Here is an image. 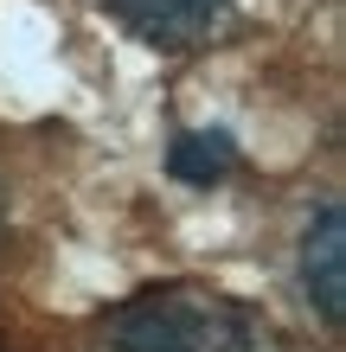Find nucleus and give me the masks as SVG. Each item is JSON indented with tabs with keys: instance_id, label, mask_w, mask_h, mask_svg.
Instances as JSON below:
<instances>
[{
	"instance_id": "f257e3e1",
	"label": "nucleus",
	"mask_w": 346,
	"mask_h": 352,
	"mask_svg": "<svg viewBox=\"0 0 346 352\" xmlns=\"http://www.w3.org/2000/svg\"><path fill=\"white\" fill-rule=\"evenodd\" d=\"M263 346H270V327L206 282L141 288L96 327V352H263Z\"/></svg>"
},
{
	"instance_id": "f03ea898",
	"label": "nucleus",
	"mask_w": 346,
	"mask_h": 352,
	"mask_svg": "<svg viewBox=\"0 0 346 352\" xmlns=\"http://www.w3.org/2000/svg\"><path fill=\"white\" fill-rule=\"evenodd\" d=\"M301 295L327 327L346 320V205L321 199L301 231Z\"/></svg>"
},
{
	"instance_id": "7ed1b4c3",
	"label": "nucleus",
	"mask_w": 346,
	"mask_h": 352,
	"mask_svg": "<svg viewBox=\"0 0 346 352\" xmlns=\"http://www.w3.org/2000/svg\"><path fill=\"white\" fill-rule=\"evenodd\" d=\"M116 26H129L141 45L154 52H186L199 45L206 32H218V19H225L231 0H96Z\"/></svg>"
},
{
	"instance_id": "20e7f679",
	"label": "nucleus",
	"mask_w": 346,
	"mask_h": 352,
	"mask_svg": "<svg viewBox=\"0 0 346 352\" xmlns=\"http://www.w3.org/2000/svg\"><path fill=\"white\" fill-rule=\"evenodd\" d=\"M231 167H237V141L225 129H193L167 148V173L180 186H218Z\"/></svg>"
}]
</instances>
